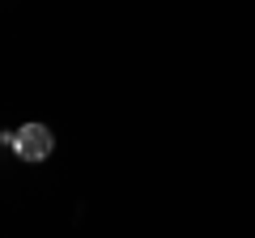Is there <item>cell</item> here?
<instances>
[{"label": "cell", "instance_id": "6da1fadb", "mask_svg": "<svg viewBox=\"0 0 255 238\" xmlns=\"http://www.w3.org/2000/svg\"><path fill=\"white\" fill-rule=\"evenodd\" d=\"M55 149V136L47 123H26V128L13 132V153L21 157V162H47Z\"/></svg>", "mask_w": 255, "mask_h": 238}]
</instances>
